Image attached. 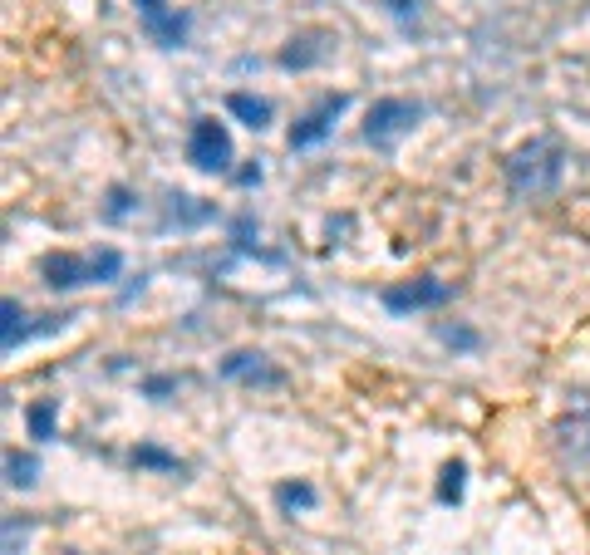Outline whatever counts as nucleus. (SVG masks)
Instances as JSON below:
<instances>
[{"label":"nucleus","instance_id":"nucleus-1","mask_svg":"<svg viewBox=\"0 0 590 555\" xmlns=\"http://www.w3.org/2000/svg\"><path fill=\"white\" fill-rule=\"evenodd\" d=\"M561 148L551 143V138H536L527 148H517L512 153V163H507V182H512V192H551L556 182H561Z\"/></svg>","mask_w":590,"mask_h":555},{"label":"nucleus","instance_id":"nucleus-2","mask_svg":"<svg viewBox=\"0 0 590 555\" xmlns=\"http://www.w3.org/2000/svg\"><path fill=\"white\" fill-rule=\"evenodd\" d=\"M45 280L55 285V290H74V285H104V280H114L123 271V256L118 251H94V256H45Z\"/></svg>","mask_w":590,"mask_h":555},{"label":"nucleus","instance_id":"nucleus-3","mask_svg":"<svg viewBox=\"0 0 590 555\" xmlns=\"http://www.w3.org/2000/svg\"><path fill=\"white\" fill-rule=\"evenodd\" d=\"M187 158H192V167H202V172H227L232 167V133H227V123L197 118L192 123V138H187Z\"/></svg>","mask_w":590,"mask_h":555},{"label":"nucleus","instance_id":"nucleus-4","mask_svg":"<svg viewBox=\"0 0 590 555\" xmlns=\"http://www.w3.org/2000/svg\"><path fill=\"white\" fill-rule=\"evenodd\" d=\"M418 113L423 109L409 104V99H379V104L369 109V118H364V138H369L374 148H389V143H399L413 123H418Z\"/></svg>","mask_w":590,"mask_h":555},{"label":"nucleus","instance_id":"nucleus-5","mask_svg":"<svg viewBox=\"0 0 590 555\" xmlns=\"http://www.w3.org/2000/svg\"><path fill=\"white\" fill-rule=\"evenodd\" d=\"M453 290L443 285V280H409V285H389L384 290V305L394 310V315H413V310H428V305H443Z\"/></svg>","mask_w":590,"mask_h":555},{"label":"nucleus","instance_id":"nucleus-6","mask_svg":"<svg viewBox=\"0 0 590 555\" xmlns=\"http://www.w3.org/2000/svg\"><path fill=\"white\" fill-rule=\"evenodd\" d=\"M345 113V94H335V99H320V109L305 113L300 123L291 128V148H315L330 128H335V118Z\"/></svg>","mask_w":590,"mask_h":555},{"label":"nucleus","instance_id":"nucleus-7","mask_svg":"<svg viewBox=\"0 0 590 555\" xmlns=\"http://www.w3.org/2000/svg\"><path fill=\"white\" fill-rule=\"evenodd\" d=\"M222 374H227V379H251V384H256V379H261V384H281V374H276L261 354H232V359L222 364Z\"/></svg>","mask_w":590,"mask_h":555},{"label":"nucleus","instance_id":"nucleus-8","mask_svg":"<svg viewBox=\"0 0 590 555\" xmlns=\"http://www.w3.org/2000/svg\"><path fill=\"white\" fill-rule=\"evenodd\" d=\"M0 320H5V334H0V349H5V354H15V349H20V339L30 334V325H25V310H20L15 300H5V305H0Z\"/></svg>","mask_w":590,"mask_h":555},{"label":"nucleus","instance_id":"nucleus-9","mask_svg":"<svg viewBox=\"0 0 590 555\" xmlns=\"http://www.w3.org/2000/svg\"><path fill=\"white\" fill-rule=\"evenodd\" d=\"M227 109H232L241 123H251V128H266V123H271V104H266V99H251V94H232Z\"/></svg>","mask_w":590,"mask_h":555},{"label":"nucleus","instance_id":"nucleus-10","mask_svg":"<svg viewBox=\"0 0 590 555\" xmlns=\"http://www.w3.org/2000/svg\"><path fill=\"white\" fill-rule=\"evenodd\" d=\"M5 472H10V487H30L35 472H40V462H35L30 452H10V457H5Z\"/></svg>","mask_w":590,"mask_h":555},{"label":"nucleus","instance_id":"nucleus-11","mask_svg":"<svg viewBox=\"0 0 590 555\" xmlns=\"http://www.w3.org/2000/svg\"><path fill=\"white\" fill-rule=\"evenodd\" d=\"M30 433H35V438H55V403H50V398L30 408Z\"/></svg>","mask_w":590,"mask_h":555},{"label":"nucleus","instance_id":"nucleus-12","mask_svg":"<svg viewBox=\"0 0 590 555\" xmlns=\"http://www.w3.org/2000/svg\"><path fill=\"white\" fill-rule=\"evenodd\" d=\"M148 25H153V35H158V40H168V45H177V40H182V30H187V20H182V15H177V20H163V15H158V20H148Z\"/></svg>","mask_w":590,"mask_h":555},{"label":"nucleus","instance_id":"nucleus-13","mask_svg":"<svg viewBox=\"0 0 590 555\" xmlns=\"http://www.w3.org/2000/svg\"><path fill=\"white\" fill-rule=\"evenodd\" d=\"M133 462H143V467H168V472L177 467V457L158 452V447H138V452H133Z\"/></svg>","mask_w":590,"mask_h":555},{"label":"nucleus","instance_id":"nucleus-14","mask_svg":"<svg viewBox=\"0 0 590 555\" xmlns=\"http://www.w3.org/2000/svg\"><path fill=\"white\" fill-rule=\"evenodd\" d=\"M443 477H448V482H443V501H458L463 497V462H453Z\"/></svg>","mask_w":590,"mask_h":555},{"label":"nucleus","instance_id":"nucleus-15","mask_svg":"<svg viewBox=\"0 0 590 555\" xmlns=\"http://www.w3.org/2000/svg\"><path fill=\"white\" fill-rule=\"evenodd\" d=\"M315 501V492L300 482V487H281V506H310Z\"/></svg>","mask_w":590,"mask_h":555},{"label":"nucleus","instance_id":"nucleus-16","mask_svg":"<svg viewBox=\"0 0 590 555\" xmlns=\"http://www.w3.org/2000/svg\"><path fill=\"white\" fill-rule=\"evenodd\" d=\"M133 5H138V10L148 15V20H158V15L168 10V0H133Z\"/></svg>","mask_w":590,"mask_h":555}]
</instances>
